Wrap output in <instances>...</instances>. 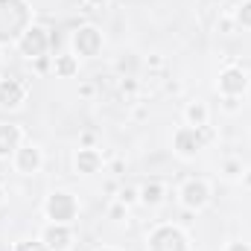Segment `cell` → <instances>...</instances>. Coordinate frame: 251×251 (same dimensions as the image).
Masks as SVG:
<instances>
[{
  "instance_id": "obj_16",
  "label": "cell",
  "mask_w": 251,
  "mask_h": 251,
  "mask_svg": "<svg viewBox=\"0 0 251 251\" xmlns=\"http://www.w3.org/2000/svg\"><path fill=\"white\" fill-rule=\"evenodd\" d=\"M237 18H240V24H246V26H251V3H246V6L240 9V15H237Z\"/></svg>"
},
{
  "instance_id": "obj_10",
  "label": "cell",
  "mask_w": 251,
  "mask_h": 251,
  "mask_svg": "<svg viewBox=\"0 0 251 251\" xmlns=\"http://www.w3.org/2000/svg\"><path fill=\"white\" fill-rule=\"evenodd\" d=\"M21 128L18 126H0V158H9L21 146Z\"/></svg>"
},
{
  "instance_id": "obj_13",
  "label": "cell",
  "mask_w": 251,
  "mask_h": 251,
  "mask_svg": "<svg viewBox=\"0 0 251 251\" xmlns=\"http://www.w3.org/2000/svg\"><path fill=\"white\" fill-rule=\"evenodd\" d=\"M140 199H143L146 204H158V201L164 199V187H161V184H146V187L140 190Z\"/></svg>"
},
{
  "instance_id": "obj_19",
  "label": "cell",
  "mask_w": 251,
  "mask_h": 251,
  "mask_svg": "<svg viewBox=\"0 0 251 251\" xmlns=\"http://www.w3.org/2000/svg\"><path fill=\"white\" fill-rule=\"evenodd\" d=\"M0 201H3V187H0Z\"/></svg>"
},
{
  "instance_id": "obj_4",
  "label": "cell",
  "mask_w": 251,
  "mask_h": 251,
  "mask_svg": "<svg viewBox=\"0 0 251 251\" xmlns=\"http://www.w3.org/2000/svg\"><path fill=\"white\" fill-rule=\"evenodd\" d=\"M41 243H44L50 251H67V249H70V231L64 228L62 222H53V225H47V228H44Z\"/></svg>"
},
{
  "instance_id": "obj_17",
  "label": "cell",
  "mask_w": 251,
  "mask_h": 251,
  "mask_svg": "<svg viewBox=\"0 0 251 251\" xmlns=\"http://www.w3.org/2000/svg\"><path fill=\"white\" fill-rule=\"evenodd\" d=\"M228 251H251V249H249V243H231Z\"/></svg>"
},
{
  "instance_id": "obj_20",
  "label": "cell",
  "mask_w": 251,
  "mask_h": 251,
  "mask_svg": "<svg viewBox=\"0 0 251 251\" xmlns=\"http://www.w3.org/2000/svg\"><path fill=\"white\" fill-rule=\"evenodd\" d=\"M219 3H222V0H219Z\"/></svg>"
},
{
  "instance_id": "obj_3",
  "label": "cell",
  "mask_w": 251,
  "mask_h": 251,
  "mask_svg": "<svg viewBox=\"0 0 251 251\" xmlns=\"http://www.w3.org/2000/svg\"><path fill=\"white\" fill-rule=\"evenodd\" d=\"M21 50H24L26 59H38V56H44V50H47V35H44V29H38V26L26 29L24 38H21Z\"/></svg>"
},
{
  "instance_id": "obj_8",
  "label": "cell",
  "mask_w": 251,
  "mask_h": 251,
  "mask_svg": "<svg viewBox=\"0 0 251 251\" xmlns=\"http://www.w3.org/2000/svg\"><path fill=\"white\" fill-rule=\"evenodd\" d=\"M15 164H18V170L26 173V176L38 173V167H41V152H38V146H21V149L15 152Z\"/></svg>"
},
{
  "instance_id": "obj_2",
  "label": "cell",
  "mask_w": 251,
  "mask_h": 251,
  "mask_svg": "<svg viewBox=\"0 0 251 251\" xmlns=\"http://www.w3.org/2000/svg\"><path fill=\"white\" fill-rule=\"evenodd\" d=\"M26 100V85L21 79H3L0 82V108H18Z\"/></svg>"
},
{
  "instance_id": "obj_7",
  "label": "cell",
  "mask_w": 251,
  "mask_h": 251,
  "mask_svg": "<svg viewBox=\"0 0 251 251\" xmlns=\"http://www.w3.org/2000/svg\"><path fill=\"white\" fill-rule=\"evenodd\" d=\"M176 149H178V155H184V158H193V155L201 149V137H199V128H196V126L181 128V131L176 134Z\"/></svg>"
},
{
  "instance_id": "obj_6",
  "label": "cell",
  "mask_w": 251,
  "mask_h": 251,
  "mask_svg": "<svg viewBox=\"0 0 251 251\" xmlns=\"http://www.w3.org/2000/svg\"><path fill=\"white\" fill-rule=\"evenodd\" d=\"M181 199H184V204L193 207V210H201L204 204H207V199H210V190L204 181H187L184 190H181Z\"/></svg>"
},
{
  "instance_id": "obj_9",
  "label": "cell",
  "mask_w": 251,
  "mask_h": 251,
  "mask_svg": "<svg viewBox=\"0 0 251 251\" xmlns=\"http://www.w3.org/2000/svg\"><path fill=\"white\" fill-rule=\"evenodd\" d=\"M73 41H76V50H79L82 56H94V53L102 47V38H100V32H97L94 26H85V29H79Z\"/></svg>"
},
{
  "instance_id": "obj_14",
  "label": "cell",
  "mask_w": 251,
  "mask_h": 251,
  "mask_svg": "<svg viewBox=\"0 0 251 251\" xmlns=\"http://www.w3.org/2000/svg\"><path fill=\"white\" fill-rule=\"evenodd\" d=\"M56 70H59L62 76H70V73L76 70V62H73V59H67V56H62V59L56 62Z\"/></svg>"
},
{
  "instance_id": "obj_18",
  "label": "cell",
  "mask_w": 251,
  "mask_h": 251,
  "mask_svg": "<svg viewBox=\"0 0 251 251\" xmlns=\"http://www.w3.org/2000/svg\"><path fill=\"white\" fill-rule=\"evenodd\" d=\"M91 3H105V0H91Z\"/></svg>"
},
{
  "instance_id": "obj_5",
  "label": "cell",
  "mask_w": 251,
  "mask_h": 251,
  "mask_svg": "<svg viewBox=\"0 0 251 251\" xmlns=\"http://www.w3.org/2000/svg\"><path fill=\"white\" fill-rule=\"evenodd\" d=\"M219 91L225 97H240L246 91V73L240 67H228L222 76H219Z\"/></svg>"
},
{
  "instance_id": "obj_15",
  "label": "cell",
  "mask_w": 251,
  "mask_h": 251,
  "mask_svg": "<svg viewBox=\"0 0 251 251\" xmlns=\"http://www.w3.org/2000/svg\"><path fill=\"white\" fill-rule=\"evenodd\" d=\"M120 201H123V204H134V201H137V190L134 187L120 190Z\"/></svg>"
},
{
  "instance_id": "obj_12",
  "label": "cell",
  "mask_w": 251,
  "mask_h": 251,
  "mask_svg": "<svg viewBox=\"0 0 251 251\" xmlns=\"http://www.w3.org/2000/svg\"><path fill=\"white\" fill-rule=\"evenodd\" d=\"M187 120H190V126H196V128L207 126V108H204L201 102H193L187 108Z\"/></svg>"
},
{
  "instance_id": "obj_11",
  "label": "cell",
  "mask_w": 251,
  "mask_h": 251,
  "mask_svg": "<svg viewBox=\"0 0 251 251\" xmlns=\"http://www.w3.org/2000/svg\"><path fill=\"white\" fill-rule=\"evenodd\" d=\"M76 167H79L82 173H97V167H100V155H97L94 149H82L79 158H76Z\"/></svg>"
},
{
  "instance_id": "obj_1",
  "label": "cell",
  "mask_w": 251,
  "mask_h": 251,
  "mask_svg": "<svg viewBox=\"0 0 251 251\" xmlns=\"http://www.w3.org/2000/svg\"><path fill=\"white\" fill-rule=\"evenodd\" d=\"M73 213H76V201H73V196L70 193H53L50 199H47V216L53 219V222H70L73 219Z\"/></svg>"
}]
</instances>
